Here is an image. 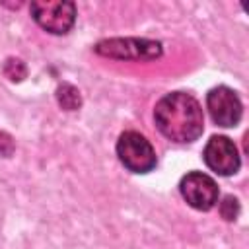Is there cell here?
I'll return each instance as SVG.
<instances>
[{"instance_id": "6da1fadb", "label": "cell", "mask_w": 249, "mask_h": 249, "mask_svg": "<svg viewBox=\"0 0 249 249\" xmlns=\"http://www.w3.org/2000/svg\"><path fill=\"white\" fill-rule=\"evenodd\" d=\"M158 130L171 142H195L204 130V115L200 103L187 91L165 93L154 107Z\"/></svg>"}, {"instance_id": "7a4b0ae2", "label": "cell", "mask_w": 249, "mask_h": 249, "mask_svg": "<svg viewBox=\"0 0 249 249\" xmlns=\"http://www.w3.org/2000/svg\"><path fill=\"white\" fill-rule=\"evenodd\" d=\"M117 156L119 161L132 173H150L158 165V156L150 140L136 132L126 130L117 140Z\"/></svg>"}, {"instance_id": "3957f363", "label": "cell", "mask_w": 249, "mask_h": 249, "mask_svg": "<svg viewBox=\"0 0 249 249\" xmlns=\"http://www.w3.org/2000/svg\"><path fill=\"white\" fill-rule=\"evenodd\" d=\"M31 18L37 21V25L53 35H64L74 27L76 21V6L74 2L66 0H35L29 6Z\"/></svg>"}, {"instance_id": "277c9868", "label": "cell", "mask_w": 249, "mask_h": 249, "mask_svg": "<svg viewBox=\"0 0 249 249\" xmlns=\"http://www.w3.org/2000/svg\"><path fill=\"white\" fill-rule=\"evenodd\" d=\"M93 51L119 60H152L161 56V43L150 39H105L99 41Z\"/></svg>"}, {"instance_id": "5b68a950", "label": "cell", "mask_w": 249, "mask_h": 249, "mask_svg": "<svg viewBox=\"0 0 249 249\" xmlns=\"http://www.w3.org/2000/svg\"><path fill=\"white\" fill-rule=\"evenodd\" d=\"M179 193L189 206H193L195 210H202V212L212 210L220 196L216 181L202 171H191L183 175L179 183Z\"/></svg>"}, {"instance_id": "8992f818", "label": "cell", "mask_w": 249, "mask_h": 249, "mask_svg": "<svg viewBox=\"0 0 249 249\" xmlns=\"http://www.w3.org/2000/svg\"><path fill=\"white\" fill-rule=\"evenodd\" d=\"M206 109L218 126H237L243 115V105L237 93L228 86L212 88L206 93Z\"/></svg>"}, {"instance_id": "52a82bcc", "label": "cell", "mask_w": 249, "mask_h": 249, "mask_svg": "<svg viewBox=\"0 0 249 249\" xmlns=\"http://www.w3.org/2000/svg\"><path fill=\"white\" fill-rule=\"evenodd\" d=\"M202 160L208 165V169H212L214 173L224 175V177L237 173L239 165H241V158H239V152H237L233 140H230L228 136H222V134L212 136L206 142Z\"/></svg>"}, {"instance_id": "ba28073f", "label": "cell", "mask_w": 249, "mask_h": 249, "mask_svg": "<svg viewBox=\"0 0 249 249\" xmlns=\"http://www.w3.org/2000/svg\"><path fill=\"white\" fill-rule=\"evenodd\" d=\"M56 99H58V105H60L62 109H66V111H76V109H80V105H82V95H80V91H78L74 86H70V84L58 86V89H56Z\"/></svg>"}, {"instance_id": "9c48e42d", "label": "cell", "mask_w": 249, "mask_h": 249, "mask_svg": "<svg viewBox=\"0 0 249 249\" xmlns=\"http://www.w3.org/2000/svg\"><path fill=\"white\" fill-rule=\"evenodd\" d=\"M4 74H6L12 82H19V80L25 78L27 68H25V64H23L21 60H18V58H8L6 64H4Z\"/></svg>"}, {"instance_id": "30bf717a", "label": "cell", "mask_w": 249, "mask_h": 249, "mask_svg": "<svg viewBox=\"0 0 249 249\" xmlns=\"http://www.w3.org/2000/svg\"><path fill=\"white\" fill-rule=\"evenodd\" d=\"M220 214H222L224 220L233 222L237 218V214H239V202H237V198L231 196V195L224 196L222 202H220Z\"/></svg>"}, {"instance_id": "8fae6325", "label": "cell", "mask_w": 249, "mask_h": 249, "mask_svg": "<svg viewBox=\"0 0 249 249\" xmlns=\"http://www.w3.org/2000/svg\"><path fill=\"white\" fill-rule=\"evenodd\" d=\"M12 152H14V140H12V136L6 134V132H0V156L8 158Z\"/></svg>"}]
</instances>
